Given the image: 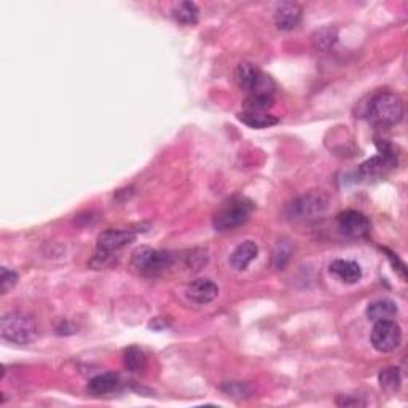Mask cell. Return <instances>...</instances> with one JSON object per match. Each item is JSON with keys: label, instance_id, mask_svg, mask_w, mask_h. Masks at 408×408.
Instances as JSON below:
<instances>
[{"label": "cell", "instance_id": "6da1fadb", "mask_svg": "<svg viewBox=\"0 0 408 408\" xmlns=\"http://www.w3.org/2000/svg\"><path fill=\"white\" fill-rule=\"evenodd\" d=\"M367 115L374 125L389 128L400 123L404 117V103L396 93H380L372 98Z\"/></svg>", "mask_w": 408, "mask_h": 408}, {"label": "cell", "instance_id": "7a4b0ae2", "mask_svg": "<svg viewBox=\"0 0 408 408\" xmlns=\"http://www.w3.org/2000/svg\"><path fill=\"white\" fill-rule=\"evenodd\" d=\"M0 334H2V339L10 343L29 345L35 340L37 329L31 317L14 311V313L3 314L0 321Z\"/></svg>", "mask_w": 408, "mask_h": 408}, {"label": "cell", "instance_id": "3957f363", "mask_svg": "<svg viewBox=\"0 0 408 408\" xmlns=\"http://www.w3.org/2000/svg\"><path fill=\"white\" fill-rule=\"evenodd\" d=\"M236 83L241 89L248 92L250 96L266 94L273 96L275 93V82L270 75L261 72L259 67H255L250 63H241L236 67L235 72Z\"/></svg>", "mask_w": 408, "mask_h": 408}, {"label": "cell", "instance_id": "277c9868", "mask_svg": "<svg viewBox=\"0 0 408 408\" xmlns=\"http://www.w3.org/2000/svg\"><path fill=\"white\" fill-rule=\"evenodd\" d=\"M254 206L246 198H233L222 206L214 215V228L217 231H230L244 225L249 220Z\"/></svg>", "mask_w": 408, "mask_h": 408}, {"label": "cell", "instance_id": "5b68a950", "mask_svg": "<svg viewBox=\"0 0 408 408\" xmlns=\"http://www.w3.org/2000/svg\"><path fill=\"white\" fill-rule=\"evenodd\" d=\"M329 208V198L322 191L301 195L292 201L287 208V215L292 220H308L322 215Z\"/></svg>", "mask_w": 408, "mask_h": 408}, {"label": "cell", "instance_id": "8992f818", "mask_svg": "<svg viewBox=\"0 0 408 408\" xmlns=\"http://www.w3.org/2000/svg\"><path fill=\"white\" fill-rule=\"evenodd\" d=\"M131 264L139 273L158 275L160 271L173 265V255L169 252L155 250L152 248H139L133 252Z\"/></svg>", "mask_w": 408, "mask_h": 408}, {"label": "cell", "instance_id": "52a82bcc", "mask_svg": "<svg viewBox=\"0 0 408 408\" xmlns=\"http://www.w3.org/2000/svg\"><path fill=\"white\" fill-rule=\"evenodd\" d=\"M402 330L394 319L375 322L372 330V345L380 352H391L400 346Z\"/></svg>", "mask_w": 408, "mask_h": 408}, {"label": "cell", "instance_id": "ba28073f", "mask_svg": "<svg viewBox=\"0 0 408 408\" xmlns=\"http://www.w3.org/2000/svg\"><path fill=\"white\" fill-rule=\"evenodd\" d=\"M336 224H339L340 233L347 238H364L370 230L369 219L359 211H345L339 215Z\"/></svg>", "mask_w": 408, "mask_h": 408}, {"label": "cell", "instance_id": "9c48e42d", "mask_svg": "<svg viewBox=\"0 0 408 408\" xmlns=\"http://www.w3.org/2000/svg\"><path fill=\"white\" fill-rule=\"evenodd\" d=\"M136 241V231L133 230H107L98 238V254L110 255L123 249Z\"/></svg>", "mask_w": 408, "mask_h": 408}, {"label": "cell", "instance_id": "30bf717a", "mask_svg": "<svg viewBox=\"0 0 408 408\" xmlns=\"http://www.w3.org/2000/svg\"><path fill=\"white\" fill-rule=\"evenodd\" d=\"M219 295V286L213 283L211 279H196L187 287V297L189 300L196 305H206L211 303L217 299Z\"/></svg>", "mask_w": 408, "mask_h": 408}, {"label": "cell", "instance_id": "8fae6325", "mask_svg": "<svg viewBox=\"0 0 408 408\" xmlns=\"http://www.w3.org/2000/svg\"><path fill=\"white\" fill-rule=\"evenodd\" d=\"M301 21V7L294 2H284L278 5L275 12V23L281 31H292Z\"/></svg>", "mask_w": 408, "mask_h": 408}, {"label": "cell", "instance_id": "7c38bea8", "mask_svg": "<svg viewBox=\"0 0 408 408\" xmlns=\"http://www.w3.org/2000/svg\"><path fill=\"white\" fill-rule=\"evenodd\" d=\"M257 254H259V248L254 241H244L243 244H239L230 255V265L235 270L243 271L248 268L252 260H255Z\"/></svg>", "mask_w": 408, "mask_h": 408}, {"label": "cell", "instance_id": "4fadbf2b", "mask_svg": "<svg viewBox=\"0 0 408 408\" xmlns=\"http://www.w3.org/2000/svg\"><path fill=\"white\" fill-rule=\"evenodd\" d=\"M120 386L122 381L117 374H100L88 383V392L93 396H107L117 391Z\"/></svg>", "mask_w": 408, "mask_h": 408}, {"label": "cell", "instance_id": "5bb4252c", "mask_svg": "<svg viewBox=\"0 0 408 408\" xmlns=\"http://www.w3.org/2000/svg\"><path fill=\"white\" fill-rule=\"evenodd\" d=\"M330 273H334L340 281L346 284H356L362 278V270L356 261L335 260L330 265Z\"/></svg>", "mask_w": 408, "mask_h": 408}, {"label": "cell", "instance_id": "9a60e30c", "mask_svg": "<svg viewBox=\"0 0 408 408\" xmlns=\"http://www.w3.org/2000/svg\"><path fill=\"white\" fill-rule=\"evenodd\" d=\"M365 314L372 322L391 321L397 314V305L392 300H378L367 306Z\"/></svg>", "mask_w": 408, "mask_h": 408}, {"label": "cell", "instance_id": "2e32d148", "mask_svg": "<svg viewBox=\"0 0 408 408\" xmlns=\"http://www.w3.org/2000/svg\"><path fill=\"white\" fill-rule=\"evenodd\" d=\"M238 118L239 122H243L249 128L254 129H265L279 123V118L268 112H250V110H244L243 114L238 115Z\"/></svg>", "mask_w": 408, "mask_h": 408}, {"label": "cell", "instance_id": "e0dca14e", "mask_svg": "<svg viewBox=\"0 0 408 408\" xmlns=\"http://www.w3.org/2000/svg\"><path fill=\"white\" fill-rule=\"evenodd\" d=\"M123 365L126 370H129L131 374H139L147 367V357L145 352L140 347L131 346L123 352Z\"/></svg>", "mask_w": 408, "mask_h": 408}, {"label": "cell", "instance_id": "ac0fdd59", "mask_svg": "<svg viewBox=\"0 0 408 408\" xmlns=\"http://www.w3.org/2000/svg\"><path fill=\"white\" fill-rule=\"evenodd\" d=\"M198 14L200 10L193 2H180L173 10V17L175 21L180 24H187V26H191V24L198 21Z\"/></svg>", "mask_w": 408, "mask_h": 408}, {"label": "cell", "instance_id": "d6986e66", "mask_svg": "<svg viewBox=\"0 0 408 408\" xmlns=\"http://www.w3.org/2000/svg\"><path fill=\"white\" fill-rule=\"evenodd\" d=\"M380 385L383 389L386 392H396L400 389V385H402V375H400V369H397V367H386V369H383L380 372Z\"/></svg>", "mask_w": 408, "mask_h": 408}, {"label": "cell", "instance_id": "ffe728a7", "mask_svg": "<svg viewBox=\"0 0 408 408\" xmlns=\"http://www.w3.org/2000/svg\"><path fill=\"white\" fill-rule=\"evenodd\" d=\"M273 105H275L273 96H266V94L249 96V99L246 100V110H250V112H266V110L273 107Z\"/></svg>", "mask_w": 408, "mask_h": 408}, {"label": "cell", "instance_id": "44dd1931", "mask_svg": "<svg viewBox=\"0 0 408 408\" xmlns=\"http://www.w3.org/2000/svg\"><path fill=\"white\" fill-rule=\"evenodd\" d=\"M314 47L317 50H329L336 42V31L332 28H324L314 34Z\"/></svg>", "mask_w": 408, "mask_h": 408}, {"label": "cell", "instance_id": "7402d4cb", "mask_svg": "<svg viewBox=\"0 0 408 408\" xmlns=\"http://www.w3.org/2000/svg\"><path fill=\"white\" fill-rule=\"evenodd\" d=\"M18 283V275L14 271L8 268H2V275H0V286H2V294H7L8 290H12Z\"/></svg>", "mask_w": 408, "mask_h": 408}, {"label": "cell", "instance_id": "603a6c76", "mask_svg": "<svg viewBox=\"0 0 408 408\" xmlns=\"http://www.w3.org/2000/svg\"><path fill=\"white\" fill-rule=\"evenodd\" d=\"M289 257H290V248L286 244H281L278 250L275 252V257H273L276 268H283V266L286 265V261L289 260Z\"/></svg>", "mask_w": 408, "mask_h": 408}]
</instances>
